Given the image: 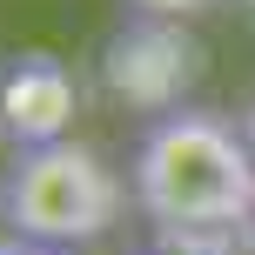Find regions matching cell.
I'll return each instance as SVG.
<instances>
[{"label":"cell","mask_w":255,"mask_h":255,"mask_svg":"<svg viewBox=\"0 0 255 255\" xmlns=\"http://www.w3.org/2000/svg\"><path fill=\"white\" fill-rule=\"evenodd\" d=\"M141 215L168 235H229L255 215V154L242 121L215 108L154 115L128 168Z\"/></svg>","instance_id":"6da1fadb"},{"label":"cell","mask_w":255,"mask_h":255,"mask_svg":"<svg viewBox=\"0 0 255 255\" xmlns=\"http://www.w3.org/2000/svg\"><path fill=\"white\" fill-rule=\"evenodd\" d=\"M121 175L108 168L101 148L88 141H47V148H20L0 181V222L20 242L47 249H88L121 222Z\"/></svg>","instance_id":"7a4b0ae2"},{"label":"cell","mask_w":255,"mask_h":255,"mask_svg":"<svg viewBox=\"0 0 255 255\" xmlns=\"http://www.w3.org/2000/svg\"><path fill=\"white\" fill-rule=\"evenodd\" d=\"M0 115H7V148H47L67 141V128L81 115V81L74 67H61L54 54H13L7 88H0Z\"/></svg>","instance_id":"3957f363"},{"label":"cell","mask_w":255,"mask_h":255,"mask_svg":"<svg viewBox=\"0 0 255 255\" xmlns=\"http://www.w3.org/2000/svg\"><path fill=\"white\" fill-rule=\"evenodd\" d=\"M134 13H148V20H195V13H208L215 0H128Z\"/></svg>","instance_id":"277c9868"},{"label":"cell","mask_w":255,"mask_h":255,"mask_svg":"<svg viewBox=\"0 0 255 255\" xmlns=\"http://www.w3.org/2000/svg\"><path fill=\"white\" fill-rule=\"evenodd\" d=\"M0 255H81V249H47V242H20V235H7Z\"/></svg>","instance_id":"5b68a950"},{"label":"cell","mask_w":255,"mask_h":255,"mask_svg":"<svg viewBox=\"0 0 255 255\" xmlns=\"http://www.w3.org/2000/svg\"><path fill=\"white\" fill-rule=\"evenodd\" d=\"M242 134H249V154H255V101H249V115H242Z\"/></svg>","instance_id":"8992f818"}]
</instances>
